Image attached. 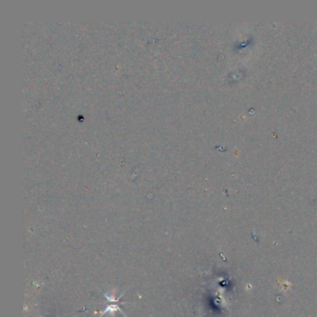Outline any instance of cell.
Returning a JSON list of instances; mask_svg holds the SVG:
<instances>
[{"label":"cell","mask_w":317,"mask_h":317,"mask_svg":"<svg viewBox=\"0 0 317 317\" xmlns=\"http://www.w3.org/2000/svg\"><path fill=\"white\" fill-rule=\"evenodd\" d=\"M115 311H119V312H122V313H123V314L126 316V314H125V313H124V312L121 311L120 307H119V306H117V305H116V304H112V305L108 306V307H107V309H105V310L102 312V316L104 313H107L108 312H112V313H114V312H115ZM102 316H101V317H102Z\"/></svg>","instance_id":"obj_1"}]
</instances>
